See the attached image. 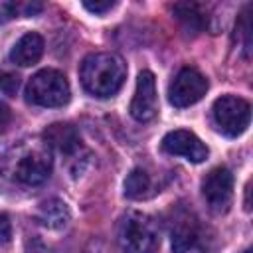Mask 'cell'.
<instances>
[{
  "mask_svg": "<svg viewBox=\"0 0 253 253\" xmlns=\"http://www.w3.org/2000/svg\"><path fill=\"white\" fill-rule=\"evenodd\" d=\"M79 77L85 91H89L91 95L111 97L123 87L126 77V65L117 53H91L83 59Z\"/></svg>",
  "mask_w": 253,
  "mask_h": 253,
  "instance_id": "6da1fadb",
  "label": "cell"
},
{
  "mask_svg": "<svg viewBox=\"0 0 253 253\" xmlns=\"http://www.w3.org/2000/svg\"><path fill=\"white\" fill-rule=\"evenodd\" d=\"M6 172L20 184L38 186L51 174V152L43 142L36 146H18L14 148V156H8Z\"/></svg>",
  "mask_w": 253,
  "mask_h": 253,
  "instance_id": "7a4b0ae2",
  "label": "cell"
},
{
  "mask_svg": "<svg viewBox=\"0 0 253 253\" xmlns=\"http://www.w3.org/2000/svg\"><path fill=\"white\" fill-rule=\"evenodd\" d=\"M117 239L126 253H154L160 247L156 221L142 211H126L119 221Z\"/></svg>",
  "mask_w": 253,
  "mask_h": 253,
  "instance_id": "3957f363",
  "label": "cell"
},
{
  "mask_svg": "<svg viewBox=\"0 0 253 253\" xmlns=\"http://www.w3.org/2000/svg\"><path fill=\"white\" fill-rule=\"evenodd\" d=\"M69 97V83L57 69H42L26 85V99L38 107H63Z\"/></svg>",
  "mask_w": 253,
  "mask_h": 253,
  "instance_id": "277c9868",
  "label": "cell"
},
{
  "mask_svg": "<svg viewBox=\"0 0 253 253\" xmlns=\"http://www.w3.org/2000/svg\"><path fill=\"white\" fill-rule=\"evenodd\" d=\"M213 121L221 134L225 136H239L249 126L251 107L245 99L235 95H223L213 103Z\"/></svg>",
  "mask_w": 253,
  "mask_h": 253,
  "instance_id": "5b68a950",
  "label": "cell"
},
{
  "mask_svg": "<svg viewBox=\"0 0 253 253\" xmlns=\"http://www.w3.org/2000/svg\"><path fill=\"white\" fill-rule=\"evenodd\" d=\"M208 91V79L194 67H184L180 69L170 87H168V99L174 107L184 109L194 103H198Z\"/></svg>",
  "mask_w": 253,
  "mask_h": 253,
  "instance_id": "8992f818",
  "label": "cell"
},
{
  "mask_svg": "<svg viewBox=\"0 0 253 253\" xmlns=\"http://www.w3.org/2000/svg\"><path fill=\"white\" fill-rule=\"evenodd\" d=\"M202 194L213 213H225L233 202V174L225 166H217L202 180Z\"/></svg>",
  "mask_w": 253,
  "mask_h": 253,
  "instance_id": "52a82bcc",
  "label": "cell"
},
{
  "mask_svg": "<svg viewBox=\"0 0 253 253\" xmlns=\"http://www.w3.org/2000/svg\"><path fill=\"white\" fill-rule=\"evenodd\" d=\"M162 150L166 154H172V156H182L194 164H200L208 158L210 150L208 146L190 130H184V128H178V130H172L168 132L164 138H162Z\"/></svg>",
  "mask_w": 253,
  "mask_h": 253,
  "instance_id": "ba28073f",
  "label": "cell"
},
{
  "mask_svg": "<svg viewBox=\"0 0 253 253\" xmlns=\"http://www.w3.org/2000/svg\"><path fill=\"white\" fill-rule=\"evenodd\" d=\"M158 111V97H156V81L150 71H140L136 79V91L130 103V115L140 121H152Z\"/></svg>",
  "mask_w": 253,
  "mask_h": 253,
  "instance_id": "9c48e42d",
  "label": "cell"
},
{
  "mask_svg": "<svg viewBox=\"0 0 253 253\" xmlns=\"http://www.w3.org/2000/svg\"><path fill=\"white\" fill-rule=\"evenodd\" d=\"M172 253H211V241L198 221H180L172 233Z\"/></svg>",
  "mask_w": 253,
  "mask_h": 253,
  "instance_id": "30bf717a",
  "label": "cell"
},
{
  "mask_svg": "<svg viewBox=\"0 0 253 253\" xmlns=\"http://www.w3.org/2000/svg\"><path fill=\"white\" fill-rule=\"evenodd\" d=\"M42 138H43V144L47 148H55L61 154H73L81 146L79 132L75 130V126H71L67 123H53V125H49L43 130Z\"/></svg>",
  "mask_w": 253,
  "mask_h": 253,
  "instance_id": "8fae6325",
  "label": "cell"
},
{
  "mask_svg": "<svg viewBox=\"0 0 253 253\" xmlns=\"http://www.w3.org/2000/svg\"><path fill=\"white\" fill-rule=\"evenodd\" d=\"M43 53V38L36 32H28L24 34L10 49V59L16 63V65H22V67H30L34 63L40 61Z\"/></svg>",
  "mask_w": 253,
  "mask_h": 253,
  "instance_id": "7c38bea8",
  "label": "cell"
},
{
  "mask_svg": "<svg viewBox=\"0 0 253 253\" xmlns=\"http://www.w3.org/2000/svg\"><path fill=\"white\" fill-rule=\"evenodd\" d=\"M69 217L71 213H69L67 204L57 198H49L42 202L36 211V219L47 229H63L69 223Z\"/></svg>",
  "mask_w": 253,
  "mask_h": 253,
  "instance_id": "4fadbf2b",
  "label": "cell"
},
{
  "mask_svg": "<svg viewBox=\"0 0 253 253\" xmlns=\"http://www.w3.org/2000/svg\"><path fill=\"white\" fill-rule=\"evenodd\" d=\"M152 194V178L146 170L134 168L125 180V196L130 200H144Z\"/></svg>",
  "mask_w": 253,
  "mask_h": 253,
  "instance_id": "5bb4252c",
  "label": "cell"
},
{
  "mask_svg": "<svg viewBox=\"0 0 253 253\" xmlns=\"http://www.w3.org/2000/svg\"><path fill=\"white\" fill-rule=\"evenodd\" d=\"M172 12L176 14V18H178L188 30L200 32V30L206 26V16H204V12H202V8H200L198 4H192V2L174 4V6H172Z\"/></svg>",
  "mask_w": 253,
  "mask_h": 253,
  "instance_id": "9a60e30c",
  "label": "cell"
},
{
  "mask_svg": "<svg viewBox=\"0 0 253 253\" xmlns=\"http://www.w3.org/2000/svg\"><path fill=\"white\" fill-rule=\"evenodd\" d=\"M20 89V77L14 71H2L0 73V91L14 97Z\"/></svg>",
  "mask_w": 253,
  "mask_h": 253,
  "instance_id": "2e32d148",
  "label": "cell"
},
{
  "mask_svg": "<svg viewBox=\"0 0 253 253\" xmlns=\"http://www.w3.org/2000/svg\"><path fill=\"white\" fill-rule=\"evenodd\" d=\"M12 239V223L6 213H0V245H6Z\"/></svg>",
  "mask_w": 253,
  "mask_h": 253,
  "instance_id": "e0dca14e",
  "label": "cell"
},
{
  "mask_svg": "<svg viewBox=\"0 0 253 253\" xmlns=\"http://www.w3.org/2000/svg\"><path fill=\"white\" fill-rule=\"evenodd\" d=\"M18 14V4L14 2H0V22H8Z\"/></svg>",
  "mask_w": 253,
  "mask_h": 253,
  "instance_id": "ac0fdd59",
  "label": "cell"
},
{
  "mask_svg": "<svg viewBox=\"0 0 253 253\" xmlns=\"http://www.w3.org/2000/svg\"><path fill=\"white\" fill-rule=\"evenodd\" d=\"M83 6L93 14H105L115 6V2H111V0H107V2H83Z\"/></svg>",
  "mask_w": 253,
  "mask_h": 253,
  "instance_id": "d6986e66",
  "label": "cell"
},
{
  "mask_svg": "<svg viewBox=\"0 0 253 253\" xmlns=\"http://www.w3.org/2000/svg\"><path fill=\"white\" fill-rule=\"evenodd\" d=\"M12 123V111L8 109V105L0 103V132H4Z\"/></svg>",
  "mask_w": 253,
  "mask_h": 253,
  "instance_id": "ffe728a7",
  "label": "cell"
},
{
  "mask_svg": "<svg viewBox=\"0 0 253 253\" xmlns=\"http://www.w3.org/2000/svg\"><path fill=\"white\" fill-rule=\"evenodd\" d=\"M22 8H24L26 16H34V14H36V12H40L43 6H42V4H24Z\"/></svg>",
  "mask_w": 253,
  "mask_h": 253,
  "instance_id": "44dd1931",
  "label": "cell"
}]
</instances>
